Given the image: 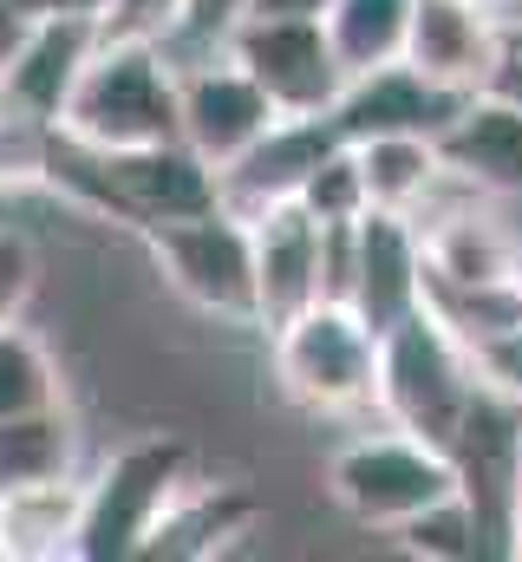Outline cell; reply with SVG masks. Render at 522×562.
Segmentation results:
<instances>
[{"label":"cell","mask_w":522,"mask_h":562,"mask_svg":"<svg viewBox=\"0 0 522 562\" xmlns=\"http://www.w3.org/2000/svg\"><path fill=\"white\" fill-rule=\"evenodd\" d=\"M59 132L86 150H144L183 138V72L163 46L144 40H99L86 59Z\"/></svg>","instance_id":"1"},{"label":"cell","mask_w":522,"mask_h":562,"mask_svg":"<svg viewBox=\"0 0 522 562\" xmlns=\"http://www.w3.org/2000/svg\"><path fill=\"white\" fill-rule=\"evenodd\" d=\"M268 367L300 413L347 419L379 406V327L353 301H314L268 327Z\"/></svg>","instance_id":"2"},{"label":"cell","mask_w":522,"mask_h":562,"mask_svg":"<svg viewBox=\"0 0 522 562\" xmlns=\"http://www.w3.org/2000/svg\"><path fill=\"white\" fill-rule=\"evenodd\" d=\"M477 393H484L477 353L431 301L379 334V413L392 425L451 451V438H457Z\"/></svg>","instance_id":"3"},{"label":"cell","mask_w":522,"mask_h":562,"mask_svg":"<svg viewBox=\"0 0 522 562\" xmlns=\"http://www.w3.org/2000/svg\"><path fill=\"white\" fill-rule=\"evenodd\" d=\"M196 484V451L177 431L130 438L112 451L92 477L86 497V530H79V562H137L163 510Z\"/></svg>","instance_id":"4"},{"label":"cell","mask_w":522,"mask_h":562,"mask_svg":"<svg viewBox=\"0 0 522 562\" xmlns=\"http://www.w3.org/2000/svg\"><path fill=\"white\" fill-rule=\"evenodd\" d=\"M327 497L360 524V530H405L431 504L457 497V464L444 445L392 425L373 438H353L327 458Z\"/></svg>","instance_id":"5"},{"label":"cell","mask_w":522,"mask_h":562,"mask_svg":"<svg viewBox=\"0 0 522 562\" xmlns=\"http://www.w3.org/2000/svg\"><path fill=\"white\" fill-rule=\"evenodd\" d=\"M157 276L170 281L190 307L229 321V327H261V288H256V223L229 203L203 216H177L144 229Z\"/></svg>","instance_id":"6"},{"label":"cell","mask_w":522,"mask_h":562,"mask_svg":"<svg viewBox=\"0 0 522 562\" xmlns=\"http://www.w3.org/2000/svg\"><path fill=\"white\" fill-rule=\"evenodd\" d=\"M327 301H353L379 334L424 307V236L405 210H366L327 229Z\"/></svg>","instance_id":"7"},{"label":"cell","mask_w":522,"mask_h":562,"mask_svg":"<svg viewBox=\"0 0 522 562\" xmlns=\"http://www.w3.org/2000/svg\"><path fill=\"white\" fill-rule=\"evenodd\" d=\"M223 46L281 105V119H327L347 92V66L320 20H236Z\"/></svg>","instance_id":"8"},{"label":"cell","mask_w":522,"mask_h":562,"mask_svg":"<svg viewBox=\"0 0 522 562\" xmlns=\"http://www.w3.org/2000/svg\"><path fill=\"white\" fill-rule=\"evenodd\" d=\"M451 464H457V491L477 510V530L497 557H510L517 543V510H522V406L503 393H477L470 413L451 438Z\"/></svg>","instance_id":"9"},{"label":"cell","mask_w":522,"mask_h":562,"mask_svg":"<svg viewBox=\"0 0 522 562\" xmlns=\"http://www.w3.org/2000/svg\"><path fill=\"white\" fill-rule=\"evenodd\" d=\"M510 59V20L484 0H418L411 7V40H405V66H418L431 86L477 99L497 86Z\"/></svg>","instance_id":"10"},{"label":"cell","mask_w":522,"mask_h":562,"mask_svg":"<svg viewBox=\"0 0 522 562\" xmlns=\"http://www.w3.org/2000/svg\"><path fill=\"white\" fill-rule=\"evenodd\" d=\"M177 72H183V144H190L216 177H223L236 157H249V150L281 125V105L229 59V46L209 53V59H190V66H177Z\"/></svg>","instance_id":"11"},{"label":"cell","mask_w":522,"mask_h":562,"mask_svg":"<svg viewBox=\"0 0 522 562\" xmlns=\"http://www.w3.org/2000/svg\"><path fill=\"white\" fill-rule=\"evenodd\" d=\"M249 223H256L261 327H281V321H294L300 307L327 301V223H320L300 196L268 203Z\"/></svg>","instance_id":"12"},{"label":"cell","mask_w":522,"mask_h":562,"mask_svg":"<svg viewBox=\"0 0 522 562\" xmlns=\"http://www.w3.org/2000/svg\"><path fill=\"white\" fill-rule=\"evenodd\" d=\"M444 170L497 203H522V99H510L503 86L477 92L457 105V119L438 132Z\"/></svg>","instance_id":"13"},{"label":"cell","mask_w":522,"mask_h":562,"mask_svg":"<svg viewBox=\"0 0 522 562\" xmlns=\"http://www.w3.org/2000/svg\"><path fill=\"white\" fill-rule=\"evenodd\" d=\"M457 92H444V86H431L418 66H405V59H392L379 72H360V79H347V92H340V105H333V125H340V138L360 144V138H386V132H444L451 119H457Z\"/></svg>","instance_id":"14"},{"label":"cell","mask_w":522,"mask_h":562,"mask_svg":"<svg viewBox=\"0 0 522 562\" xmlns=\"http://www.w3.org/2000/svg\"><path fill=\"white\" fill-rule=\"evenodd\" d=\"M333 144H347L340 125H333V112H327V119H281L249 157H236V164L223 170V203L242 210V216H256V210L281 203V196H300V183L314 177V164H320Z\"/></svg>","instance_id":"15"},{"label":"cell","mask_w":522,"mask_h":562,"mask_svg":"<svg viewBox=\"0 0 522 562\" xmlns=\"http://www.w3.org/2000/svg\"><path fill=\"white\" fill-rule=\"evenodd\" d=\"M86 497H92V477H86V471L53 477V484H20V491H0V562L79 557Z\"/></svg>","instance_id":"16"},{"label":"cell","mask_w":522,"mask_h":562,"mask_svg":"<svg viewBox=\"0 0 522 562\" xmlns=\"http://www.w3.org/2000/svg\"><path fill=\"white\" fill-rule=\"evenodd\" d=\"M92 53H99V20H33L26 46L7 66L13 105H26V112L59 125V112H66V99H72V86H79Z\"/></svg>","instance_id":"17"},{"label":"cell","mask_w":522,"mask_h":562,"mask_svg":"<svg viewBox=\"0 0 522 562\" xmlns=\"http://www.w3.org/2000/svg\"><path fill=\"white\" fill-rule=\"evenodd\" d=\"M261 517V504L242 491V484H190L170 510H163V524L150 530V543H144V557H216V550H229L236 537H249V524Z\"/></svg>","instance_id":"18"},{"label":"cell","mask_w":522,"mask_h":562,"mask_svg":"<svg viewBox=\"0 0 522 562\" xmlns=\"http://www.w3.org/2000/svg\"><path fill=\"white\" fill-rule=\"evenodd\" d=\"M360 170L373 190V210H405L418 216L424 203H438V190L451 183L444 150L431 132H386V138H360Z\"/></svg>","instance_id":"19"},{"label":"cell","mask_w":522,"mask_h":562,"mask_svg":"<svg viewBox=\"0 0 522 562\" xmlns=\"http://www.w3.org/2000/svg\"><path fill=\"white\" fill-rule=\"evenodd\" d=\"M79 471V419L66 406L0 419V491L20 484H53Z\"/></svg>","instance_id":"20"},{"label":"cell","mask_w":522,"mask_h":562,"mask_svg":"<svg viewBox=\"0 0 522 562\" xmlns=\"http://www.w3.org/2000/svg\"><path fill=\"white\" fill-rule=\"evenodd\" d=\"M411 7L418 0H333L327 7V40L347 66V79L360 72H379L392 59H405V40H411Z\"/></svg>","instance_id":"21"},{"label":"cell","mask_w":522,"mask_h":562,"mask_svg":"<svg viewBox=\"0 0 522 562\" xmlns=\"http://www.w3.org/2000/svg\"><path fill=\"white\" fill-rule=\"evenodd\" d=\"M46 406H66V380H59V360L46 353V340L33 327L0 321V419H20V413H46Z\"/></svg>","instance_id":"22"},{"label":"cell","mask_w":522,"mask_h":562,"mask_svg":"<svg viewBox=\"0 0 522 562\" xmlns=\"http://www.w3.org/2000/svg\"><path fill=\"white\" fill-rule=\"evenodd\" d=\"M53 157H59V125L26 112V105H7L0 112V190H39L53 183Z\"/></svg>","instance_id":"23"},{"label":"cell","mask_w":522,"mask_h":562,"mask_svg":"<svg viewBox=\"0 0 522 562\" xmlns=\"http://www.w3.org/2000/svg\"><path fill=\"white\" fill-rule=\"evenodd\" d=\"M300 203L327 223V229H340V223H360L366 210H373V190H366V170H360V150L353 144H333L320 164H314V177L300 183Z\"/></svg>","instance_id":"24"},{"label":"cell","mask_w":522,"mask_h":562,"mask_svg":"<svg viewBox=\"0 0 522 562\" xmlns=\"http://www.w3.org/2000/svg\"><path fill=\"white\" fill-rule=\"evenodd\" d=\"M398 543H405L411 557H424V562L490 557V543H484V530H477V510L464 504V491H457V497H444V504H431L424 517H411V524L398 530Z\"/></svg>","instance_id":"25"},{"label":"cell","mask_w":522,"mask_h":562,"mask_svg":"<svg viewBox=\"0 0 522 562\" xmlns=\"http://www.w3.org/2000/svg\"><path fill=\"white\" fill-rule=\"evenodd\" d=\"M190 20V0H105L99 13V40H144V46H170Z\"/></svg>","instance_id":"26"},{"label":"cell","mask_w":522,"mask_h":562,"mask_svg":"<svg viewBox=\"0 0 522 562\" xmlns=\"http://www.w3.org/2000/svg\"><path fill=\"white\" fill-rule=\"evenodd\" d=\"M249 13V0H190V20H183V33L163 46L177 66H190V59H209V53H223V40L236 33V20Z\"/></svg>","instance_id":"27"},{"label":"cell","mask_w":522,"mask_h":562,"mask_svg":"<svg viewBox=\"0 0 522 562\" xmlns=\"http://www.w3.org/2000/svg\"><path fill=\"white\" fill-rule=\"evenodd\" d=\"M470 353H477L484 386L522 406V314H517V321H503V327H490V334H477V340H470Z\"/></svg>","instance_id":"28"},{"label":"cell","mask_w":522,"mask_h":562,"mask_svg":"<svg viewBox=\"0 0 522 562\" xmlns=\"http://www.w3.org/2000/svg\"><path fill=\"white\" fill-rule=\"evenodd\" d=\"M33 281H39V256H33V243H26L20 229H0V321H13V314L26 307Z\"/></svg>","instance_id":"29"},{"label":"cell","mask_w":522,"mask_h":562,"mask_svg":"<svg viewBox=\"0 0 522 562\" xmlns=\"http://www.w3.org/2000/svg\"><path fill=\"white\" fill-rule=\"evenodd\" d=\"M333 0H249L242 20H327Z\"/></svg>","instance_id":"30"},{"label":"cell","mask_w":522,"mask_h":562,"mask_svg":"<svg viewBox=\"0 0 522 562\" xmlns=\"http://www.w3.org/2000/svg\"><path fill=\"white\" fill-rule=\"evenodd\" d=\"M26 33H33V13H20L13 0H0V79H7V66H13V53L26 46Z\"/></svg>","instance_id":"31"},{"label":"cell","mask_w":522,"mask_h":562,"mask_svg":"<svg viewBox=\"0 0 522 562\" xmlns=\"http://www.w3.org/2000/svg\"><path fill=\"white\" fill-rule=\"evenodd\" d=\"M13 7L33 20H99L105 13V0H13Z\"/></svg>","instance_id":"32"},{"label":"cell","mask_w":522,"mask_h":562,"mask_svg":"<svg viewBox=\"0 0 522 562\" xmlns=\"http://www.w3.org/2000/svg\"><path fill=\"white\" fill-rule=\"evenodd\" d=\"M497 86H503L510 99H522V53H510V59H503V72H497Z\"/></svg>","instance_id":"33"},{"label":"cell","mask_w":522,"mask_h":562,"mask_svg":"<svg viewBox=\"0 0 522 562\" xmlns=\"http://www.w3.org/2000/svg\"><path fill=\"white\" fill-rule=\"evenodd\" d=\"M484 7H497V13H503V20H510V13H517L522 0H484Z\"/></svg>","instance_id":"34"},{"label":"cell","mask_w":522,"mask_h":562,"mask_svg":"<svg viewBox=\"0 0 522 562\" xmlns=\"http://www.w3.org/2000/svg\"><path fill=\"white\" fill-rule=\"evenodd\" d=\"M510 53H522V20L510 26Z\"/></svg>","instance_id":"35"},{"label":"cell","mask_w":522,"mask_h":562,"mask_svg":"<svg viewBox=\"0 0 522 562\" xmlns=\"http://www.w3.org/2000/svg\"><path fill=\"white\" fill-rule=\"evenodd\" d=\"M510 557H522V510H517V543H510Z\"/></svg>","instance_id":"36"}]
</instances>
